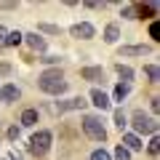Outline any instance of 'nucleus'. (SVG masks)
Listing matches in <instances>:
<instances>
[{
	"instance_id": "obj_1",
	"label": "nucleus",
	"mask_w": 160,
	"mask_h": 160,
	"mask_svg": "<svg viewBox=\"0 0 160 160\" xmlns=\"http://www.w3.org/2000/svg\"><path fill=\"white\" fill-rule=\"evenodd\" d=\"M38 88L43 93H51V96H62L69 88V83L64 80V72L56 67V69H46V72L38 78Z\"/></svg>"
},
{
	"instance_id": "obj_2",
	"label": "nucleus",
	"mask_w": 160,
	"mask_h": 160,
	"mask_svg": "<svg viewBox=\"0 0 160 160\" xmlns=\"http://www.w3.org/2000/svg\"><path fill=\"white\" fill-rule=\"evenodd\" d=\"M51 142H53V133L43 128V131L32 133V139H29V144H27V152L32 155V158H43V155L51 149Z\"/></svg>"
},
{
	"instance_id": "obj_3",
	"label": "nucleus",
	"mask_w": 160,
	"mask_h": 160,
	"mask_svg": "<svg viewBox=\"0 0 160 160\" xmlns=\"http://www.w3.org/2000/svg\"><path fill=\"white\" fill-rule=\"evenodd\" d=\"M83 131L93 142H107V128H104L99 115H83Z\"/></svg>"
},
{
	"instance_id": "obj_4",
	"label": "nucleus",
	"mask_w": 160,
	"mask_h": 160,
	"mask_svg": "<svg viewBox=\"0 0 160 160\" xmlns=\"http://www.w3.org/2000/svg\"><path fill=\"white\" fill-rule=\"evenodd\" d=\"M131 128L133 131L131 133H149V136H158V120L155 118H149V115H144V112H136L131 118Z\"/></svg>"
},
{
	"instance_id": "obj_5",
	"label": "nucleus",
	"mask_w": 160,
	"mask_h": 160,
	"mask_svg": "<svg viewBox=\"0 0 160 160\" xmlns=\"http://www.w3.org/2000/svg\"><path fill=\"white\" fill-rule=\"evenodd\" d=\"M69 35L78 38V40H91V38H96V27L88 24V22H78V24L69 27Z\"/></svg>"
},
{
	"instance_id": "obj_6",
	"label": "nucleus",
	"mask_w": 160,
	"mask_h": 160,
	"mask_svg": "<svg viewBox=\"0 0 160 160\" xmlns=\"http://www.w3.org/2000/svg\"><path fill=\"white\" fill-rule=\"evenodd\" d=\"M88 99L86 96H75V99H67V102H59L56 104V112L64 115V112H72V109H86Z\"/></svg>"
},
{
	"instance_id": "obj_7",
	"label": "nucleus",
	"mask_w": 160,
	"mask_h": 160,
	"mask_svg": "<svg viewBox=\"0 0 160 160\" xmlns=\"http://www.w3.org/2000/svg\"><path fill=\"white\" fill-rule=\"evenodd\" d=\"M19 96H22V88H19L16 83H6V86H0V102L13 104V102H19Z\"/></svg>"
},
{
	"instance_id": "obj_8",
	"label": "nucleus",
	"mask_w": 160,
	"mask_h": 160,
	"mask_svg": "<svg viewBox=\"0 0 160 160\" xmlns=\"http://www.w3.org/2000/svg\"><path fill=\"white\" fill-rule=\"evenodd\" d=\"M152 51V46H123L118 48V56L120 59H128V56H147Z\"/></svg>"
},
{
	"instance_id": "obj_9",
	"label": "nucleus",
	"mask_w": 160,
	"mask_h": 160,
	"mask_svg": "<svg viewBox=\"0 0 160 160\" xmlns=\"http://www.w3.org/2000/svg\"><path fill=\"white\" fill-rule=\"evenodd\" d=\"M80 78L88 80V83H102L104 80V67H83L80 69Z\"/></svg>"
},
{
	"instance_id": "obj_10",
	"label": "nucleus",
	"mask_w": 160,
	"mask_h": 160,
	"mask_svg": "<svg viewBox=\"0 0 160 160\" xmlns=\"http://www.w3.org/2000/svg\"><path fill=\"white\" fill-rule=\"evenodd\" d=\"M91 104H93V107H99L102 112H104V109H109V107H112L109 96H107V93L102 91V88H93V91H91Z\"/></svg>"
},
{
	"instance_id": "obj_11",
	"label": "nucleus",
	"mask_w": 160,
	"mask_h": 160,
	"mask_svg": "<svg viewBox=\"0 0 160 160\" xmlns=\"http://www.w3.org/2000/svg\"><path fill=\"white\" fill-rule=\"evenodd\" d=\"M120 144H123V147H126L128 152H139V149H144V142L136 136V133H131V131H128V133H123V142H120Z\"/></svg>"
},
{
	"instance_id": "obj_12",
	"label": "nucleus",
	"mask_w": 160,
	"mask_h": 160,
	"mask_svg": "<svg viewBox=\"0 0 160 160\" xmlns=\"http://www.w3.org/2000/svg\"><path fill=\"white\" fill-rule=\"evenodd\" d=\"M24 43H27L32 51H46V38L38 35V32H27L24 35Z\"/></svg>"
},
{
	"instance_id": "obj_13",
	"label": "nucleus",
	"mask_w": 160,
	"mask_h": 160,
	"mask_svg": "<svg viewBox=\"0 0 160 160\" xmlns=\"http://www.w3.org/2000/svg\"><path fill=\"white\" fill-rule=\"evenodd\" d=\"M38 118H40V115H38V109L27 107V109L22 112V118H19V123H22L19 128H32V126H38Z\"/></svg>"
},
{
	"instance_id": "obj_14",
	"label": "nucleus",
	"mask_w": 160,
	"mask_h": 160,
	"mask_svg": "<svg viewBox=\"0 0 160 160\" xmlns=\"http://www.w3.org/2000/svg\"><path fill=\"white\" fill-rule=\"evenodd\" d=\"M133 13H139V19H152L158 13V3H139L133 6Z\"/></svg>"
},
{
	"instance_id": "obj_15",
	"label": "nucleus",
	"mask_w": 160,
	"mask_h": 160,
	"mask_svg": "<svg viewBox=\"0 0 160 160\" xmlns=\"http://www.w3.org/2000/svg\"><path fill=\"white\" fill-rule=\"evenodd\" d=\"M120 40V27L118 24H107V27H104V43H109V46H115V43H118Z\"/></svg>"
},
{
	"instance_id": "obj_16",
	"label": "nucleus",
	"mask_w": 160,
	"mask_h": 160,
	"mask_svg": "<svg viewBox=\"0 0 160 160\" xmlns=\"http://www.w3.org/2000/svg\"><path fill=\"white\" fill-rule=\"evenodd\" d=\"M19 43H24V32H19V29H8L6 43H3V46H6V48H16Z\"/></svg>"
},
{
	"instance_id": "obj_17",
	"label": "nucleus",
	"mask_w": 160,
	"mask_h": 160,
	"mask_svg": "<svg viewBox=\"0 0 160 160\" xmlns=\"http://www.w3.org/2000/svg\"><path fill=\"white\" fill-rule=\"evenodd\" d=\"M115 72H118L120 83H128V86H131V80H133V69L128 67V64H115Z\"/></svg>"
},
{
	"instance_id": "obj_18",
	"label": "nucleus",
	"mask_w": 160,
	"mask_h": 160,
	"mask_svg": "<svg viewBox=\"0 0 160 160\" xmlns=\"http://www.w3.org/2000/svg\"><path fill=\"white\" fill-rule=\"evenodd\" d=\"M128 93H131V86H128V83H118V86H115V91H112V99H109V102H123Z\"/></svg>"
},
{
	"instance_id": "obj_19",
	"label": "nucleus",
	"mask_w": 160,
	"mask_h": 160,
	"mask_svg": "<svg viewBox=\"0 0 160 160\" xmlns=\"http://www.w3.org/2000/svg\"><path fill=\"white\" fill-rule=\"evenodd\" d=\"M112 118H115V126H118L120 131H123V128L128 126V115L123 112V107H118V109H115V112H112Z\"/></svg>"
},
{
	"instance_id": "obj_20",
	"label": "nucleus",
	"mask_w": 160,
	"mask_h": 160,
	"mask_svg": "<svg viewBox=\"0 0 160 160\" xmlns=\"http://www.w3.org/2000/svg\"><path fill=\"white\" fill-rule=\"evenodd\" d=\"M144 75H147V80H149V83H158V80H160L158 64H147V67H144Z\"/></svg>"
},
{
	"instance_id": "obj_21",
	"label": "nucleus",
	"mask_w": 160,
	"mask_h": 160,
	"mask_svg": "<svg viewBox=\"0 0 160 160\" xmlns=\"http://www.w3.org/2000/svg\"><path fill=\"white\" fill-rule=\"evenodd\" d=\"M40 32H48V35H62V27L56 24H38V35Z\"/></svg>"
},
{
	"instance_id": "obj_22",
	"label": "nucleus",
	"mask_w": 160,
	"mask_h": 160,
	"mask_svg": "<svg viewBox=\"0 0 160 160\" xmlns=\"http://www.w3.org/2000/svg\"><path fill=\"white\" fill-rule=\"evenodd\" d=\"M112 160H131V152H128L123 144H118L115 147V155H112Z\"/></svg>"
},
{
	"instance_id": "obj_23",
	"label": "nucleus",
	"mask_w": 160,
	"mask_h": 160,
	"mask_svg": "<svg viewBox=\"0 0 160 160\" xmlns=\"http://www.w3.org/2000/svg\"><path fill=\"white\" fill-rule=\"evenodd\" d=\"M91 160H112V155H109L107 149H93V152H91Z\"/></svg>"
},
{
	"instance_id": "obj_24",
	"label": "nucleus",
	"mask_w": 160,
	"mask_h": 160,
	"mask_svg": "<svg viewBox=\"0 0 160 160\" xmlns=\"http://www.w3.org/2000/svg\"><path fill=\"white\" fill-rule=\"evenodd\" d=\"M147 152H149V155H158V152H160V139H158V136H152V139H149Z\"/></svg>"
},
{
	"instance_id": "obj_25",
	"label": "nucleus",
	"mask_w": 160,
	"mask_h": 160,
	"mask_svg": "<svg viewBox=\"0 0 160 160\" xmlns=\"http://www.w3.org/2000/svg\"><path fill=\"white\" fill-rule=\"evenodd\" d=\"M149 38H152L155 43L160 40V27H158V22H152V24H149Z\"/></svg>"
},
{
	"instance_id": "obj_26",
	"label": "nucleus",
	"mask_w": 160,
	"mask_h": 160,
	"mask_svg": "<svg viewBox=\"0 0 160 160\" xmlns=\"http://www.w3.org/2000/svg\"><path fill=\"white\" fill-rule=\"evenodd\" d=\"M19 136H22V128H19V126H11V128H8V139H11V142H16Z\"/></svg>"
},
{
	"instance_id": "obj_27",
	"label": "nucleus",
	"mask_w": 160,
	"mask_h": 160,
	"mask_svg": "<svg viewBox=\"0 0 160 160\" xmlns=\"http://www.w3.org/2000/svg\"><path fill=\"white\" fill-rule=\"evenodd\" d=\"M120 16H123V19H136V13H133V6H126L123 11H120Z\"/></svg>"
},
{
	"instance_id": "obj_28",
	"label": "nucleus",
	"mask_w": 160,
	"mask_h": 160,
	"mask_svg": "<svg viewBox=\"0 0 160 160\" xmlns=\"http://www.w3.org/2000/svg\"><path fill=\"white\" fill-rule=\"evenodd\" d=\"M40 62H43V64H59V62H62V56H43Z\"/></svg>"
},
{
	"instance_id": "obj_29",
	"label": "nucleus",
	"mask_w": 160,
	"mask_h": 160,
	"mask_svg": "<svg viewBox=\"0 0 160 160\" xmlns=\"http://www.w3.org/2000/svg\"><path fill=\"white\" fill-rule=\"evenodd\" d=\"M149 109H152V112H158V109H160V99H158V96L149 99Z\"/></svg>"
},
{
	"instance_id": "obj_30",
	"label": "nucleus",
	"mask_w": 160,
	"mask_h": 160,
	"mask_svg": "<svg viewBox=\"0 0 160 160\" xmlns=\"http://www.w3.org/2000/svg\"><path fill=\"white\" fill-rule=\"evenodd\" d=\"M0 8H3V11H13V8H16V3H3V0H0Z\"/></svg>"
},
{
	"instance_id": "obj_31",
	"label": "nucleus",
	"mask_w": 160,
	"mask_h": 160,
	"mask_svg": "<svg viewBox=\"0 0 160 160\" xmlns=\"http://www.w3.org/2000/svg\"><path fill=\"white\" fill-rule=\"evenodd\" d=\"M11 72V64H6V62H0V75H8Z\"/></svg>"
},
{
	"instance_id": "obj_32",
	"label": "nucleus",
	"mask_w": 160,
	"mask_h": 160,
	"mask_svg": "<svg viewBox=\"0 0 160 160\" xmlns=\"http://www.w3.org/2000/svg\"><path fill=\"white\" fill-rule=\"evenodd\" d=\"M6 35H8V29L3 27V24H0V46H3V43H6Z\"/></svg>"
},
{
	"instance_id": "obj_33",
	"label": "nucleus",
	"mask_w": 160,
	"mask_h": 160,
	"mask_svg": "<svg viewBox=\"0 0 160 160\" xmlns=\"http://www.w3.org/2000/svg\"><path fill=\"white\" fill-rule=\"evenodd\" d=\"M6 160H22V158H19L16 152H8V155H6Z\"/></svg>"
}]
</instances>
